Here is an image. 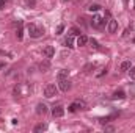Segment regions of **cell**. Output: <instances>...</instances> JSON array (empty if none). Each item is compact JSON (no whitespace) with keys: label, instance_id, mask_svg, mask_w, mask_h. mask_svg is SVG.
<instances>
[{"label":"cell","instance_id":"1","mask_svg":"<svg viewBox=\"0 0 135 133\" xmlns=\"http://www.w3.org/2000/svg\"><path fill=\"white\" fill-rule=\"evenodd\" d=\"M27 32H28V34L32 36V38H41L42 34H44V30L42 28H39L38 25H35V24H30L28 27H27Z\"/></svg>","mask_w":135,"mask_h":133},{"label":"cell","instance_id":"2","mask_svg":"<svg viewBox=\"0 0 135 133\" xmlns=\"http://www.w3.org/2000/svg\"><path fill=\"white\" fill-rule=\"evenodd\" d=\"M58 94V88L54 85V83H49L46 88H44V96L47 97V99H52V97H55Z\"/></svg>","mask_w":135,"mask_h":133},{"label":"cell","instance_id":"3","mask_svg":"<svg viewBox=\"0 0 135 133\" xmlns=\"http://www.w3.org/2000/svg\"><path fill=\"white\" fill-rule=\"evenodd\" d=\"M85 108H86V103H85L83 100H75L74 103H71V105H69V108H68V110H69L71 113H75L77 110H85Z\"/></svg>","mask_w":135,"mask_h":133},{"label":"cell","instance_id":"4","mask_svg":"<svg viewBox=\"0 0 135 133\" xmlns=\"http://www.w3.org/2000/svg\"><path fill=\"white\" fill-rule=\"evenodd\" d=\"M58 89L63 91V93H68L71 89V81L68 78H60L58 80Z\"/></svg>","mask_w":135,"mask_h":133},{"label":"cell","instance_id":"5","mask_svg":"<svg viewBox=\"0 0 135 133\" xmlns=\"http://www.w3.org/2000/svg\"><path fill=\"white\" fill-rule=\"evenodd\" d=\"M107 30H108V33H116V30H118V22H116L115 19H110V21L107 22Z\"/></svg>","mask_w":135,"mask_h":133},{"label":"cell","instance_id":"6","mask_svg":"<svg viewBox=\"0 0 135 133\" xmlns=\"http://www.w3.org/2000/svg\"><path fill=\"white\" fill-rule=\"evenodd\" d=\"M63 114H65V108L61 105H57V106L52 108V116L54 117H61Z\"/></svg>","mask_w":135,"mask_h":133},{"label":"cell","instance_id":"7","mask_svg":"<svg viewBox=\"0 0 135 133\" xmlns=\"http://www.w3.org/2000/svg\"><path fill=\"white\" fill-rule=\"evenodd\" d=\"M42 55H44L46 58H52V57L55 55V49H54V45H47V47H44V49H42Z\"/></svg>","mask_w":135,"mask_h":133},{"label":"cell","instance_id":"8","mask_svg":"<svg viewBox=\"0 0 135 133\" xmlns=\"http://www.w3.org/2000/svg\"><path fill=\"white\" fill-rule=\"evenodd\" d=\"M105 22H108V21H105V19H102L99 16H96L94 19H93V27H96V28H101L105 25Z\"/></svg>","mask_w":135,"mask_h":133},{"label":"cell","instance_id":"9","mask_svg":"<svg viewBox=\"0 0 135 133\" xmlns=\"http://www.w3.org/2000/svg\"><path fill=\"white\" fill-rule=\"evenodd\" d=\"M86 42H88V38H86L85 34H79V38H77V45H79V47H83V45H86Z\"/></svg>","mask_w":135,"mask_h":133},{"label":"cell","instance_id":"10","mask_svg":"<svg viewBox=\"0 0 135 133\" xmlns=\"http://www.w3.org/2000/svg\"><path fill=\"white\" fill-rule=\"evenodd\" d=\"M112 99L113 100H116V99H126V93H124V91H121V89H119V91H115V93H113V94H112Z\"/></svg>","mask_w":135,"mask_h":133},{"label":"cell","instance_id":"11","mask_svg":"<svg viewBox=\"0 0 135 133\" xmlns=\"http://www.w3.org/2000/svg\"><path fill=\"white\" fill-rule=\"evenodd\" d=\"M36 113H38L39 116H41V114H46V113H47V106H46L44 103H38V105H36Z\"/></svg>","mask_w":135,"mask_h":133},{"label":"cell","instance_id":"12","mask_svg":"<svg viewBox=\"0 0 135 133\" xmlns=\"http://www.w3.org/2000/svg\"><path fill=\"white\" fill-rule=\"evenodd\" d=\"M65 44H66L68 49H72V47H74V36H72V34H69L66 39H65Z\"/></svg>","mask_w":135,"mask_h":133},{"label":"cell","instance_id":"13","mask_svg":"<svg viewBox=\"0 0 135 133\" xmlns=\"http://www.w3.org/2000/svg\"><path fill=\"white\" fill-rule=\"evenodd\" d=\"M33 130L36 133H38V132H44V130H47V124H42V122H41V124H38V125L35 127Z\"/></svg>","mask_w":135,"mask_h":133},{"label":"cell","instance_id":"14","mask_svg":"<svg viewBox=\"0 0 135 133\" xmlns=\"http://www.w3.org/2000/svg\"><path fill=\"white\" fill-rule=\"evenodd\" d=\"M131 67H132V64H131V61H123V63H121V70H123V72L129 70Z\"/></svg>","mask_w":135,"mask_h":133},{"label":"cell","instance_id":"15","mask_svg":"<svg viewBox=\"0 0 135 133\" xmlns=\"http://www.w3.org/2000/svg\"><path fill=\"white\" fill-rule=\"evenodd\" d=\"M68 74H69V70H66V69H61V70L58 72V75H57V77H58V80H60V78H68Z\"/></svg>","mask_w":135,"mask_h":133},{"label":"cell","instance_id":"16","mask_svg":"<svg viewBox=\"0 0 135 133\" xmlns=\"http://www.w3.org/2000/svg\"><path fill=\"white\" fill-rule=\"evenodd\" d=\"M16 36H17L19 41L24 38V28H22V25H19V28H17V32H16Z\"/></svg>","mask_w":135,"mask_h":133},{"label":"cell","instance_id":"17","mask_svg":"<svg viewBox=\"0 0 135 133\" xmlns=\"http://www.w3.org/2000/svg\"><path fill=\"white\" fill-rule=\"evenodd\" d=\"M98 9H101V5H98V3H93V5H90L88 6V11H98Z\"/></svg>","mask_w":135,"mask_h":133},{"label":"cell","instance_id":"18","mask_svg":"<svg viewBox=\"0 0 135 133\" xmlns=\"http://www.w3.org/2000/svg\"><path fill=\"white\" fill-rule=\"evenodd\" d=\"M49 67H50V64H49V61H44V63H41V64H39V69H41L42 72H46V70H47Z\"/></svg>","mask_w":135,"mask_h":133},{"label":"cell","instance_id":"19","mask_svg":"<svg viewBox=\"0 0 135 133\" xmlns=\"http://www.w3.org/2000/svg\"><path fill=\"white\" fill-rule=\"evenodd\" d=\"M69 34H72V36H75V34H80V30L74 27V28H71V30H69Z\"/></svg>","mask_w":135,"mask_h":133},{"label":"cell","instance_id":"20","mask_svg":"<svg viewBox=\"0 0 135 133\" xmlns=\"http://www.w3.org/2000/svg\"><path fill=\"white\" fill-rule=\"evenodd\" d=\"M129 75H131V80L135 81V67H131V69H129Z\"/></svg>","mask_w":135,"mask_h":133},{"label":"cell","instance_id":"21","mask_svg":"<svg viewBox=\"0 0 135 133\" xmlns=\"http://www.w3.org/2000/svg\"><path fill=\"white\" fill-rule=\"evenodd\" d=\"M25 5L27 6H35L36 5V0H25Z\"/></svg>","mask_w":135,"mask_h":133},{"label":"cell","instance_id":"22","mask_svg":"<svg viewBox=\"0 0 135 133\" xmlns=\"http://www.w3.org/2000/svg\"><path fill=\"white\" fill-rule=\"evenodd\" d=\"M63 30H65V27H63V25H58V27H57V34H61Z\"/></svg>","mask_w":135,"mask_h":133},{"label":"cell","instance_id":"23","mask_svg":"<svg viewBox=\"0 0 135 133\" xmlns=\"http://www.w3.org/2000/svg\"><path fill=\"white\" fill-rule=\"evenodd\" d=\"M91 45H93L94 49H98V47H99V44H98V41H96V39H91Z\"/></svg>","mask_w":135,"mask_h":133},{"label":"cell","instance_id":"24","mask_svg":"<svg viewBox=\"0 0 135 133\" xmlns=\"http://www.w3.org/2000/svg\"><path fill=\"white\" fill-rule=\"evenodd\" d=\"M115 130V127H112V125H105V132H113Z\"/></svg>","mask_w":135,"mask_h":133},{"label":"cell","instance_id":"25","mask_svg":"<svg viewBox=\"0 0 135 133\" xmlns=\"http://www.w3.org/2000/svg\"><path fill=\"white\" fill-rule=\"evenodd\" d=\"M3 6H5V0H0V9H3Z\"/></svg>","mask_w":135,"mask_h":133},{"label":"cell","instance_id":"26","mask_svg":"<svg viewBox=\"0 0 135 133\" xmlns=\"http://www.w3.org/2000/svg\"><path fill=\"white\" fill-rule=\"evenodd\" d=\"M3 67H5V63H3V61H0V70H2Z\"/></svg>","mask_w":135,"mask_h":133},{"label":"cell","instance_id":"27","mask_svg":"<svg viewBox=\"0 0 135 133\" xmlns=\"http://www.w3.org/2000/svg\"><path fill=\"white\" fill-rule=\"evenodd\" d=\"M123 2H124V3H127V2H129V0H123Z\"/></svg>","mask_w":135,"mask_h":133},{"label":"cell","instance_id":"28","mask_svg":"<svg viewBox=\"0 0 135 133\" xmlns=\"http://www.w3.org/2000/svg\"><path fill=\"white\" fill-rule=\"evenodd\" d=\"M134 8H135V0H134Z\"/></svg>","mask_w":135,"mask_h":133},{"label":"cell","instance_id":"29","mask_svg":"<svg viewBox=\"0 0 135 133\" xmlns=\"http://www.w3.org/2000/svg\"><path fill=\"white\" fill-rule=\"evenodd\" d=\"M63 2H66V0H63Z\"/></svg>","mask_w":135,"mask_h":133}]
</instances>
